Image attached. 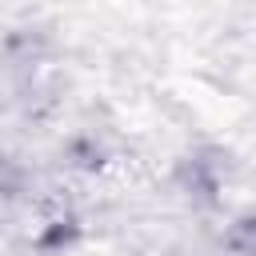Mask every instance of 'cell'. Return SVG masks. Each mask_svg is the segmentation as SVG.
Listing matches in <instances>:
<instances>
[]
</instances>
